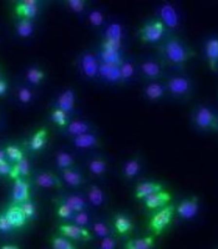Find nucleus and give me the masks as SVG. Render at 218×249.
<instances>
[{
	"instance_id": "c03bdc74",
	"label": "nucleus",
	"mask_w": 218,
	"mask_h": 249,
	"mask_svg": "<svg viewBox=\"0 0 218 249\" xmlns=\"http://www.w3.org/2000/svg\"><path fill=\"white\" fill-rule=\"evenodd\" d=\"M73 223L76 224V226L84 227V228H88L91 223V218L86 211H82V212H77L74 214L73 218Z\"/></svg>"
},
{
	"instance_id": "09e8293b",
	"label": "nucleus",
	"mask_w": 218,
	"mask_h": 249,
	"mask_svg": "<svg viewBox=\"0 0 218 249\" xmlns=\"http://www.w3.org/2000/svg\"><path fill=\"white\" fill-rule=\"evenodd\" d=\"M116 239L112 235L102 238L101 241H100V249H116Z\"/></svg>"
},
{
	"instance_id": "5701e85b",
	"label": "nucleus",
	"mask_w": 218,
	"mask_h": 249,
	"mask_svg": "<svg viewBox=\"0 0 218 249\" xmlns=\"http://www.w3.org/2000/svg\"><path fill=\"white\" fill-rule=\"evenodd\" d=\"M56 201L61 202V203H64L65 206H68L69 208H70L71 211H74L75 213L86 211V207H88V201L80 195L62 196V197L57 198Z\"/></svg>"
},
{
	"instance_id": "a878e982",
	"label": "nucleus",
	"mask_w": 218,
	"mask_h": 249,
	"mask_svg": "<svg viewBox=\"0 0 218 249\" xmlns=\"http://www.w3.org/2000/svg\"><path fill=\"white\" fill-rule=\"evenodd\" d=\"M113 228L119 235H127L133 231V223L124 213H117L113 217Z\"/></svg>"
},
{
	"instance_id": "473e14b6",
	"label": "nucleus",
	"mask_w": 218,
	"mask_h": 249,
	"mask_svg": "<svg viewBox=\"0 0 218 249\" xmlns=\"http://www.w3.org/2000/svg\"><path fill=\"white\" fill-rule=\"evenodd\" d=\"M50 120L53 121V124H55L57 127H60L61 130L68 126L69 122L71 121V116L69 113H66L65 111L60 110V108H51L50 111Z\"/></svg>"
},
{
	"instance_id": "6e6d98bb",
	"label": "nucleus",
	"mask_w": 218,
	"mask_h": 249,
	"mask_svg": "<svg viewBox=\"0 0 218 249\" xmlns=\"http://www.w3.org/2000/svg\"><path fill=\"white\" fill-rule=\"evenodd\" d=\"M125 249H136L135 248V247H133V244H132V241H127L126 242V244H125Z\"/></svg>"
},
{
	"instance_id": "72a5a7b5",
	"label": "nucleus",
	"mask_w": 218,
	"mask_h": 249,
	"mask_svg": "<svg viewBox=\"0 0 218 249\" xmlns=\"http://www.w3.org/2000/svg\"><path fill=\"white\" fill-rule=\"evenodd\" d=\"M88 171L93 176H104L109 171L108 162L104 159H91L88 162Z\"/></svg>"
},
{
	"instance_id": "6ab92c4d",
	"label": "nucleus",
	"mask_w": 218,
	"mask_h": 249,
	"mask_svg": "<svg viewBox=\"0 0 218 249\" xmlns=\"http://www.w3.org/2000/svg\"><path fill=\"white\" fill-rule=\"evenodd\" d=\"M99 77L105 80L109 84H122L120 65H108L100 62Z\"/></svg>"
},
{
	"instance_id": "cd10ccee",
	"label": "nucleus",
	"mask_w": 218,
	"mask_h": 249,
	"mask_svg": "<svg viewBox=\"0 0 218 249\" xmlns=\"http://www.w3.org/2000/svg\"><path fill=\"white\" fill-rule=\"evenodd\" d=\"M122 39H124V28L121 24L115 23V21L106 24L105 30H104V40L122 44Z\"/></svg>"
},
{
	"instance_id": "f3484780",
	"label": "nucleus",
	"mask_w": 218,
	"mask_h": 249,
	"mask_svg": "<svg viewBox=\"0 0 218 249\" xmlns=\"http://www.w3.org/2000/svg\"><path fill=\"white\" fill-rule=\"evenodd\" d=\"M70 142L74 147L82 148V150H86V148H96L101 146V140L99 139V136H96L92 132L84 133V135H80V136L70 137Z\"/></svg>"
},
{
	"instance_id": "4c0bfd02",
	"label": "nucleus",
	"mask_w": 218,
	"mask_h": 249,
	"mask_svg": "<svg viewBox=\"0 0 218 249\" xmlns=\"http://www.w3.org/2000/svg\"><path fill=\"white\" fill-rule=\"evenodd\" d=\"M26 80L31 85H40L45 80V72L40 68H30L26 71Z\"/></svg>"
},
{
	"instance_id": "3c124183",
	"label": "nucleus",
	"mask_w": 218,
	"mask_h": 249,
	"mask_svg": "<svg viewBox=\"0 0 218 249\" xmlns=\"http://www.w3.org/2000/svg\"><path fill=\"white\" fill-rule=\"evenodd\" d=\"M12 164L9 163L8 161L0 162V176H10V172H12Z\"/></svg>"
},
{
	"instance_id": "dca6fc26",
	"label": "nucleus",
	"mask_w": 218,
	"mask_h": 249,
	"mask_svg": "<svg viewBox=\"0 0 218 249\" xmlns=\"http://www.w3.org/2000/svg\"><path fill=\"white\" fill-rule=\"evenodd\" d=\"M4 215H5L8 222L14 230L23 228V227H25L26 222H28L25 214H24V212L21 211L20 206H18V204L9 206L5 210V212H4Z\"/></svg>"
},
{
	"instance_id": "4be33fe9",
	"label": "nucleus",
	"mask_w": 218,
	"mask_h": 249,
	"mask_svg": "<svg viewBox=\"0 0 218 249\" xmlns=\"http://www.w3.org/2000/svg\"><path fill=\"white\" fill-rule=\"evenodd\" d=\"M64 133L68 135L70 137H75V136H80V135H84V133H89L92 132V127H91V124H89L88 121L85 120H71L70 122L68 124L65 128H64Z\"/></svg>"
},
{
	"instance_id": "f704fd0d",
	"label": "nucleus",
	"mask_w": 218,
	"mask_h": 249,
	"mask_svg": "<svg viewBox=\"0 0 218 249\" xmlns=\"http://www.w3.org/2000/svg\"><path fill=\"white\" fill-rule=\"evenodd\" d=\"M15 30H17V34L20 37H30L31 35L34 34L35 26H34V20L29 19H19L15 26Z\"/></svg>"
},
{
	"instance_id": "f257e3e1",
	"label": "nucleus",
	"mask_w": 218,
	"mask_h": 249,
	"mask_svg": "<svg viewBox=\"0 0 218 249\" xmlns=\"http://www.w3.org/2000/svg\"><path fill=\"white\" fill-rule=\"evenodd\" d=\"M160 54L164 61L172 66H183L191 56L193 51L184 43L183 40L177 36H168L162 41L160 46Z\"/></svg>"
},
{
	"instance_id": "a18cd8bd",
	"label": "nucleus",
	"mask_w": 218,
	"mask_h": 249,
	"mask_svg": "<svg viewBox=\"0 0 218 249\" xmlns=\"http://www.w3.org/2000/svg\"><path fill=\"white\" fill-rule=\"evenodd\" d=\"M93 233H95L100 239L111 235V231L110 228H109V226L105 223V222H101V221L95 222V223H93Z\"/></svg>"
},
{
	"instance_id": "603ef678",
	"label": "nucleus",
	"mask_w": 218,
	"mask_h": 249,
	"mask_svg": "<svg viewBox=\"0 0 218 249\" xmlns=\"http://www.w3.org/2000/svg\"><path fill=\"white\" fill-rule=\"evenodd\" d=\"M8 92V82L4 79H0V97L4 96Z\"/></svg>"
},
{
	"instance_id": "79ce46f5",
	"label": "nucleus",
	"mask_w": 218,
	"mask_h": 249,
	"mask_svg": "<svg viewBox=\"0 0 218 249\" xmlns=\"http://www.w3.org/2000/svg\"><path fill=\"white\" fill-rule=\"evenodd\" d=\"M65 5L70 9V12L80 15L82 13H85L88 3L85 0H68V1H65Z\"/></svg>"
},
{
	"instance_id": "7ed1b4c3",
	"label": "nucleus",
	"mask_w": 218,
	"mask_h": 249,
	"mask_svg": "<svg viewBox=\"0 0 218 249\" xmlns=\"http://www.w3.org/2000/svg\"><path fill=\"white\" fill-rule=\"evenodd\" d=\"M97 57H99V61L102 62V64L121 65L125 59L124 53H122V44L102 39Z\"/></svg>"
},
{
	"instance_id": "5fc2aeb1",
	"label": "nucleus",
	"mask_w": 218,
	"mask_h": 249,
	"mask_svg": "<svg viewBox=\"0 0 218 249\" xmlns=\"http://www.w3.org/2000/svg\"><path fill=\"white\" fill-rule=\"evenodd\" d=\"M4 161H8V160H6L5 151L0 150V162H4Z\"/></svg>"
},
{
	"instance_id": "ea45409f",
	"label": "nucleus",
	"mask_w": 218,
	"mask_h": 249,
	"mask_svg": "<svg viewBox=\"0 0 218 249\" xmlns=\"http://www.w3.org/2000/svg\"><path fill=\"white\" fill-rule=\"evenodd\" d=\"M4 151H5L6 160H9V161L13 162V163H17V162H19L20 160H23L24 157H25L23 151L20 150L18 146H15V144H8V146L4 148Z\"/></svg>"
},
{
	"instance_id": "37998d69",
	"label": "nucleus",
	"mask_w": 218,
	"mask_h": 249,
	"mask_svg": "<svg viewBox=\"0 0 218 249\" xmlns=\"http://www.w3.org/2000/svg\"><path fill=\"white\" fill-rule=\"evenodd\" d=\"M56 214L57 217L61 218V219H66V221H73V218H74L75 212L74 211H71L68 206H65L61 202L56 201Z\"/></svg>"
},
{
	"instance_id": "6e6552de",
	"label": "nucleus",
	"mask_w": 218,
	"mask_h": 249,
	"mask_svg": "<svg viewBox=\"0 0 218 249\" xmlns=\"http://www.w3.org/2000/svg\"><path fill=\"white\" fill-rule=\"evenodd\" d=\"M100 61L97 54H93L91 51H86L79 57V69L81 74L88 79L99 77Z\"/></svg>"
},
{
	"instance_id": "412c9836",
	"label": "nucleus",
	"mask_w": 218,
	"mask_h": 249,
	"mask_svg": "<svg viewBox=\"0 0 218 249\" xmlns=\"http://www.w3.org/2000/svg\"><path fill=\"white\" fill-rule=\"evenodd\" d=\"M142 92H144V96L147 100L157 101V100H161L162 97H164V95L167 93V91H166L164 84H162V82L150 81L148 84H146V85L144 86Z\"/></svg>"
},
{
	"instance_id": "864d4df0",
	"label": "nucleus",
	"mask_w": 218,
	"mask_h": 249,
	"mask_svg": "<svg viewBox=\"0 0 218 249\" xmlns=\"http://www.w3.org/2000/svg\"><path fill=\"white\" fill-rule=\"evenodd\" d=\"M0 249H21V248L18 246H14V244H4V246L0 247Z\"/></svg>"
},
{
	"instance_id": "1a4fd4ad",
	"label": "nucleus",
	"mask_w": 218,
	"mask_h": 249,
	"mask_svg": "<svg viewBox=\"0 0 218 249\" xmlns=\"http://www.w3.org/2000/svg\"><path fill=\"white\" fill-rule=\"evenodd\" d=\"M159 18L157 19L164 24L167 29H177L181 24V18H180L179 10L171 3H164L160 5L157 10Z\"/></svg>"
},
{
	"instance_id": "9b49d317",
	"label": "nucleus",
	"mask_w": 218,
	"mask_h": 249,
	"mask_svg": "<svg viewBox=\"0 0 218 249\" xmlns=\"http://www.w3.org/2000/svg\"><path fill=\"white\" fill-rule=\"evenodd\" d=\"M139 71L145 79L150 81H157L164 76V66L155 59H145L140 62Z\"/></svg>"
},
{
	"instance_id": "9d476101",
	"label": "nucleus",
	"mask_w": 218,
	"mask_h": 249,
	"mask_svg": "<svg viewBox=\"0 0 218 249\" xmlns=\"http://www.w3.org/2000/svg\"><path fill=\"white\" fill-rule=\"evenodd\" d=\"M199 211L200 201L199 197H196V196L183 199L182 202H180L179 206L175 207V213H177V215L184 221H191V219L197 217Z\"/></svg>"
},
{
	"instance_id": "393cba45",
	"label": "nucleus",
	"mask_w": 218,
	"mask_h": 249,
	"mask_svg": "<svg viewBox=\"0 0 218 249\" xmlns=\"http://www.w3.org/2000/svg\"><path fill=\"white\" fill-rule=\"evenodd\" d=\"M49 132L45 127H41L36 131V132L30 137L28 142L29 150L33 152H40L48 143Z\"/></svg>"
},
{
	"instance_id": "0eeeda50",
	"label": "nucleus",
	"mask_w": 218,
	"mask_h": 249,
	"mask_svg": "<svg viewBox=\"0 0 218 249\" xmlns=\"http://www.w3.org/2000/svg\"><path fill=\"white\" fill-rule=\"evenodd\" d=\"M57 232L62 237L68 238L70 241L90 242L93 238L92 233L84 227L76 226L74 223H62L57 227Z\"/></svg>"
},
{
	"instance_id": "f8f14e48",
	"label": "nucleus",
	"mask_w": 218,
	"mask_h": 249,
	"mask_svg": "<svg viewBox=\"0 0 218 249\" xmlns=\"http://www.w3.org/2000/svg\"><path fill=\"white\" fill-rule=\"evenodd\" d=\"M54 107L65 111L71 116L75 112V107H76V93H75V91L73 89H65L55 100Z\"/></svg>"
},
{
	"instance_id": "2f4dec72",
	"label": "nucleus",
	"mask_w": 218,
	"mask_h": 249,
	"mask_svg": "<svg viewBox=\"0 0 218 249\" xmlns=\"http://www.w3.org/2000/svg\"><path fill=\"white\" fill-rule=\"evenodd\" d=\"M86 201L93 207H101L105 203V193L96 184H91L88 190V199Z\"/></svg>"
},
{
	"instance_id": "a19ab883",
	"label": "nucleus",
	"mask_w": 218,
	"mask_h": 249,
	"mask_svg": "<svg viewBox=\"0 0 218 249\" xmlns=\"http://www.w3.org/2000/svg\"><path fill=\"white\" fill-rule=\"evenodd\" d=\"M21 211L25 214L26 219L28 221H33L35 217H36V204L34 203V201H31V199H28V201L23 202L21 204H19Z\"/></svg>"
},
{
	"instance_id": "ddd939ff",
	"label": "nucleus",
	"mask_w": 218,
	"mask_h": 249,
	"mask_svg": "<svg viewBox=\"0 0 218 249\" xmlns=\"http://www.w3.org/2000/svg\"><path fill=\"white\" fill-rule=\"evenodd\" d=\"M30 199V184L26 178L14 179L12 193V204H21Z\"/></svg>"
},
{
	"instance_id": "e433bc0d",
	"label": "nucleus",
	"mask_w": 218,
	"mask_h": 249,
	"mask_svg": "<svg viewBox=\"0 0 218 249\" xmlns=\"http://www.w3.org/2000/svg\"><path fill=\"white\" fill-rule=\"evenodd\" d=\"M50 246L51 249H77L70 239L62 237V235H53L50 238Z\"/></svg>"
},
{
	"instance_id": "4468645a",
	"label": "nucleus",
	"mask_w": 218,
	"mask_h": 249,
	"mask_svg": "<svg viewBox=\"0 0 218 249\" xmlns=\"http://www.w3.org/2000/svg\"><path fill=\"white\" fill-rule=\"evenodd\" d=\"M14 12L20 19L34 20L39 14V3L36 0H23L15 4Z\"/></svg>"
},
{
	"instance_id": "f03ea898",
	"label": "nucleus",
	"mask_w": 218,
	"mask_h": 249,
	"mask_svg": "<svg viewBox=\"0 0 218 249\" xmlns=\"http://www.w3.org/2000/svg\"><path fill=\"white\" fill-rule=\"evenodd\" d=\"M167 28L157 18L151 19L139 29V37L145 44H159L164 41Z\"/></svg>"
},
{
	"instance_id": "58836bf2",
	"label": "nucleus",
	"mask_w": 218,
	"mask_h": 249,
	"mask_svg": "<svg viewBox=\"0 0 218 249\" xmlns=\"http://www.w3.org/2000/svg\"><path fill=\"white\" fill-rule=\"evenodd\" d=\"M88 20L93 28H101L106 24L105 15L101 10H97V9H93L88 13Z\"/></svg>"
},
{
	"instance_id": "de8ad7c7",
	"label": "nucleus",
	"mask_w": 218,
	"mask_h": 249,
	"mask_svg": "<svg viewBox=\"0 0 218 249\" xmlns=\"http://www.w3.org/2000/svg\"><path fill=\"white\" fill-rule=\"evenodd\" d=\"M18 99H19V101L21 102V104L28 105V104H30V102L33 101L34 95H33L30 89L25 88V86H21V88L18 89Z\"/></svg>"
},
{
	"instance_id": "a211bd4d",
	"label": "nucleus",
	"mask_w": 218,
	"mask_h": 249,
	"mask_svg": "<svg viewBox=\"0 0 218 249\" xmlns=\"http://www.w3.org/2000/svg\"><path fill=\"white\" fill-rule=\"evenodd\" d=\"M161 184L159 182L155 181H142L140 183H137V186L135 187V198L137 201H144L145 198L150 197L151 195L156 192H160L162 191Z\"/></svg>"
},
{
	"instance_id": "2eb2a0df",
	"label": "nucleus",
	"mask_w": 218,
	"mask_h": 249,
	"mask_svg": "<svg viewBox=\"0 0 218 249\" xmlns=\"http://www.w3.org/2000/svg\"><path fill=\"white\" fill-rule=\"evenodd\" d=\"M171 198L172 197H171L170 193L162 190L160 192L153 193V195H151L147 198H145L144 204L148 211H157L164 208V206L170 204Z\"/></svg>"
},
{
	"instance_id": "aec40b11",
	"label": "nucleus",
	"mask_w": 218,
	"mask_h": 249,
	"mask_svg": "<svg viewBox=\"0 0 218 249\" xmlns=\"http://www.w3.org/2000/svg\"><path fill=\"white\" fill-rule=\"evenodd\" d=\"M36 186L41 188H62L65 186L60 177L51 172H40L35 176L34 178Z\"/></svg>"
},
{
	"instance_id": "b1692460",
	"label": "nucleus",
	"mask_w": 218,
	"mask_h": 249,
	"mask_svg": "<svg viewBox=\"0 0 218 249\" xmlns=\"http://www.w3.org/2000/svg\"><path fill=\"white\" fill-rule=\"evenodd\" d=\"M204 56L210 64L211 69L218 68V37H210L204 44Z\"/></svg>"
},
{
	"instance_id": "49530a36",
	"label": "nucleus",
	"mask_w": 218,
	"mask_h": 249,
	"mask_svg": "<svg viewBox=\"0 0 218 249\" xmlns=\"http://www.w3.org/2000/svg\"><path fill=\"white\" fill-rule=\"evenodd\" d=\"M132 244L136 249H151L153 247V244H155V239H153V237L137 238V239H133Z\"/></svg>"
},
{
	"instance_id": "bb28decb",
	"label": "nucleus",
	"mask_w": 218,
	"mask_h": 249,
	"mask_svg": "<svg viewBox=\"0 0 218 249\" xmlns=\"http://www.w3.org/2000/svg\"><path fill=\"white\" fill-rule=\"evenodd\" d=\"M60 178L64 182V184H68L69 187H81L86 182V178L84 177V175L75 167L61 172V177Z\"/></svg>"
},
{
	"instance_id": "39448f33",
	"label": "nucleus",
	"mask_w": 218,
	"mask_h": 249,
	"mask_svg": "<svg viewBox=\"0 0 218 249\" xmlns=\"http://www.w3.org/2000/svg\"><path fill=\"white\" fill-rule=\"evenodd\" d=\"M164 86H166V91L170 93L171 96L177 97V99L188 96L192 92L193 89L192 80L190 77L183 76V75L170 76L164 82Z\"/></svg>"
},
{
	"instance_id": "8fccbe9b",
	"label": "nucleus",
	"mask_w": 218,
	"mask_h": 249,
	"mask_svg": "<svg viewBox=\"0 0 218 249\" xmlns=\"http://www.w3.org/2000/svg\"><path fill=\"white\" fill-rule=\"evenodd\" d=\"M13 230H14V228L10 226V223L8 222V219H6V217L4 215V213H0V232L9 233L12 232Z\"/></svg>"
},
{
	"instance_id": "c85d7f7f",
	"label": "nucleus",
	"mask_w": 218,
	"mask_h": 249,
	"mask_svg": "<svg viewBox=\"0 0 218 249\" xmlns=\"http://www.w3.org/2000/svg\"><path fill=\"white\" fill-rule=\"evenodd\" d=\"M140 172H141V161L139 157H132L127 160L122 166V176L128 181L136 178Z\"/></svg>"
},
{
	"instance_id": "7c9ffc66",
	"label": "nucleus",
	"mask_w": 218,
	"mask_h": 249,
	"mask_svg": "<svg viewBox=\"0 0 218 249\" xmlns=\"http://www.w3.org/2000/svg\"><path fill=\"white\" fill-rule=\"evenodd\" d=\"M31 173L30 163H29L28 160L24 157L23 160H20L17 163H13L12 172H10V176L9 178L17 179V178H28Z\"/></svg>"
},
{
	"instance_id": "423d86ee",
	"label": "nucleus",
	"mask_w": 218,
	"mask_h": 249,
	"mask_svg": "<svg viewBox=\"0 0 218 249\" xmlns=\"http://www.w3.org/2000/svg\"><path fill=\"white\" fill-rule=\"evenodd\" d=\"M175 215V206L167 204L161 210H157L148 222V227L155 235H160L171 224Z\"/></svg>"
},
{
	"instance_id": "c756f323",
	"label": "nucleus",
	"mask_w": 218,
	"mask_h": 249,
	"mask_svg": "<svg viewBox=\"0 0 218 249\" xmlns=\"http://www.w3.org/2000/svg\"><path fill=\"white\" fill-rule=\"evenodd\" d=\"M75 159L74 156L71 155L68 151H59L55 156V164H56L57 170L60 172H64L66 170L75 167Z\"/></svg>"
},
{
	"instance_id": "20e7f679",
	"label": "nucleus",
	"mask_w": 218,
	"mask_h": 249,
	"mask_svg": "<svg viewBox=\"0 0 218 249\" xmlns=\"http://www.w3.org/2000/svg\"><path fill=\"white\" fill-rule=\"evenodd\" d=\"M193 124L202 131L218 130V116L207 105H199L193 112Z\"/></svg>"
},
{
	"instance_id": "c9c22d12",
	"label": "nucleus",
	"mask_w": 218,
	"mask_h": 249,
	"mask_svg": "<svg viewBox=\"0 0 218 249\" xmlns=\"http://www.w3.org/2000/svg\"><path fill=\"white\" fill-rule=\"evenodd\" d=\"M120 72H121L122 82H127L135 77L136 74V65L132 59H124L122 64L120 65Z\"/></svg>"
}]
</instances>
